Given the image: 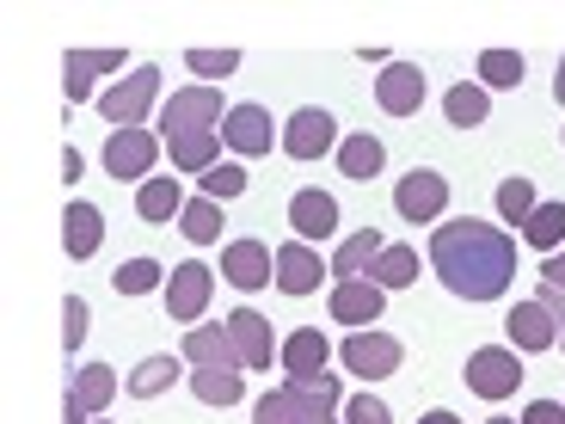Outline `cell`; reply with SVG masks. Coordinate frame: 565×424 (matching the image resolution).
I'll return each instance as SVG.
<instances>
[{
	"label": "cell",
	"mask_w": 565,
	"mask_h": 424,
	"mask_svg": "<svg viewBox=\"0 0 565 424\" xmlns=\"http://www.w3.org/2000/svg\"><path fill=\"white\" fill-rule=\"evenodd\" d=\"M486 424H516V418H486Z\"/></svg>",
	"instance_id": "c3c4849f"
},
{
	"label": "cell",
	"mask_w": 565,
	"mask_h": 424,
	"mask_svg": "<svg viewBox=\"0 0 565 424\" xmlns=\"http://www.w3.org/2000/svg\"><path fill=\"white\" fill-rule=\"evenodd\" d=\"M430 265H437L443 283H449V296L498 301L510 289V277H516V241H510L504 227L461 215V222H449V227L430 234Z\"/></svg>",
	"instance_id": "6da1fadb"
},
{
	"label": "cell",
	"mask_w": 565,
	"mask_h": 424,
	"mask_svg": "<svg viewBox=\"0 0 565 424\" xmlns=\"http://www.w3.org/2000/svg\"><path fill=\"white\" fill-rule=\"evenodd\" d=\"M81 172H86V160H81V148H68V155H62V179H81Z\"/></svg>",
	"instance_id": "ee69618b"
},
{
	"label": "cell",
	"mask_w": 565,
	"mask_h": 424,
	"mask_svg": "<svg viewBox=\"0 0 565 424\" xmlns=\"http://www.w3.org/2000/svg\"><path fill=\"white\" fill-rule=\"evenodd\" d=\"M516 382H523V351H510V344H486V351L467 357V388H473L480 400L516 394Z\"/></svg>",
	"instance_id": "277c9868"
},
{
	"label": "cell",
	"mask_w": 565,
	"mask_h": 424,
	"mask_svg": "<svg viewBox=\"0 0 565 424\" xmlns=\"http://www.w3.org/2000/svg\"><path fill=\"white\" fill-rule=\"evenodd\" d=\"M541 308H547L553 314V332H559V344H565V289H553V283H541Z\"/></svg>",
	"instance_id": "60d3db41"
},
{
	"label": "cell",
	"mask_w": 565,
	"mask_h": 424,
	"mask_svg": "<svg viewBox=\"0 0 565 424\" xmlns=\"http://www.w3.org/2000/svg\"><path fill=\"white\" fill-rule=\"evenodd\" d=\"M523 424H565V406L559 400H535V406L523 412Z\"/></svg>",
	"instance_id": "b9f144b4"
},
{
	"label": "cell",
	"mask_w": 565,
	"mask_h": 424,
	"mask_svg": "<svg viewBox=\"0 0 565 424\" xmlns=\"http://www.w3.org/2000/svg\"><path fill=\"white\" fill-rule=\"evenodd\" d=\"M394 210L406 215V222H437V215L449 210V179L430 172V167H412L394 191Z\"/></svg>",
	"instance_id": "8992f818"
},
{
	"label": "cell",
	"mask_w": 565,
	"mask_h": 424,
	"mask_svg": "<svg viewBox=\"0 0 565 424\" xmlns=\"http://www.w3.org/2000/svg\"><path fill=\"white\" fill-rule=\"evenodd\" d=\"M210 296H215V271L210 265H179V271H172V283H167V314L179 326H191V320H203Z\"/></svg>",
	"instance_id": "52a82bcc"
},
{
	"label": "cell",
	"mask_w": 565,
	"mask_h": 424,
	"mask_svg": "<svg viewBox=\"0 0 565 424\" xmlns=\"http://www.w3.org/2000/svg\"><path fill=\"white\" fill-rule=\"evenodd\" d=\"M184 363L191 369H241V351L227 339V326H191L184 332Z\"/></svg>",
	"instance_id": "ffe728a7"
},
{
	"label": "cell",
	"mask_w": 565,
	"mask_h": 424,
	"mask_svg": "<svg viewBox=\"0 0 565 424\" xmlns=\"http://www.w3.org/2000/svg\"><path fill=\"white\" fill-rule=\"evenodd\" d=\"M117 296H148V289H154L160 283V265L154 258H129V265H117Z\"/></svg>",
	"instance_id": "8d00e7d4"
},
{
	"label": "cell",
	"mask_w": 565,
	"mask_h": 424,
	"mask_svg": "<svg viewBox=\"0 0 565 424\" xmlns=\"http://www.w3.org/2000/svg\"><path fill=\"white\" fill-rule=\"evenodd\" d=\"M215 155H222V129H198V136L172 141V167L179 172H210Z\"/></svg>",
	"instance_id": "484cf974"
},
{
	"label": "cell",
	"mask_w": 565,
	"mask_h": 424,
	"mask_svg": "<svg viewBox=\"0 0 565 424\" xmlns=\"http://www.w3.org/2000/svg\"><path fill=\"white\" fill-rule=\"evenodd\" d=\"M369 283H382V289H406V283H418V253H412V246H382V258L369 265Z\"/></svg>",
	"instance_id": "f1b7e54d"
},
{
	"label": "cell",
	"mask_w": 565,
	"mask_h": 424,
	"mask_svg": "<svg viewBox=\"0 0 565 424\" xmlns=\"http://www.w3.org/2000/svg\"><path fill=\"white\" fill-rule=\"evenodd\" d=\"M191 394H198L203 406H234V400L246 394V382H241V369H198V375H191Z\"/></svg>",
	"instance_id": "83f0119b"
},
{
	"label": "cell",
	"mask_w": 565,
	"mask_h": 424,
	"mask_svg": "<svg viewBox=\"0 0 565 424\" xmlns=\"http://www.w3.org/2000/svg\"><path fill=\"white\" fill-rule=\"evenodd\" d=\"M154 155H160V141L148 136V129H117V136L105 141V172H111V179H141L148 184Z\"/></svg>",
	"instance_id": "ba28073f"
},
{
	"label": "cell",
	"mask_w": 565,
	"mask_h": 424,
	"mask_svg": "<svg viewBox=\"0 0 565 424\" xmlns=\"http://www.w3.org/2000/svg\"><path fill=\"white\" fill-rule=\"evenodd\" d=\"M332 141H339V124H332L320 105H301V112L289 117V129H282V148H289L296 160H320Z\"/></svg>",
	"instance_id": "7c38bea8"
},
{
	"label": "cell",
	"mask_w": 565,
	"mask_h": 424,
	"mask_svg": "<svg viewBox=\"0 0 565 424\" xmlns=\"http://www.w3.org/2000/svg\"><path fill=\"white\" fill-rule=\"evenodd\" d=\"M344 424H394V412H387L375 394H351L344 400Z\"/></svg>",
	"instance_id": "ab89813d"
},
{
	"label": "cell",
	"mask_w": 565,
	"mask_h": 424,
	"mask_svg": "<svg viewBox=\"0 0 565 424\" xmlns=\"http://www.w3.org/2000/svg\"><path fill=\"white\" fill-rule=\"evenodd\" d=\"M227 339H234V351H241V369H270L277 339H270V320H265V314L234 308V314H227Z\"/></svg>",
	"instance_id": "4fadbf2b"
},
{
	"label": "cell",
	"mask_w": 565,
	"mask_h": 424,
	"mask_svg": "<svg viewBox=\"0 0 565 424\" xmlns=\"http://www.w3.org/2000/svg\"><path fill=\"white\" fill-rule=\"evenodd\" d=\"M382 160H387V148H382V141H375V136H369V129H363V136H344L339 141V167H344V179H375V172H382Z\"/></svg>",
	"instance_id": "cb8c5ba5"
},
{
	"label": "cell",
	"mask_w": 565,
	"mask_h": 424,
	"mask_svg": "<svg viewBox=\"0 0 565 424\" xmlns=\"http://www.w3.org/2000/svg\"><path fill=\"white\" fill-rule=\"evenodd\" d=\"M339 357H344L351 375H369V382H375V375H394L406 351H399V339H387V332H351Z\"/></svg>",
	"instance_id": "30bf717a"
},
{
	"label": "cell",
	"mask_w": 565,
	"mask_h": 424,
	"mask_svg": "<svg viewBox=\"0 0 565 424\" xmlns=\"http://www.w3.org/2000/svg\"><path fill=\"white\" fill-rule=\"evenodd\" d=\"M191 74H203V81H222V74L241 68V50H191Z\"/></svg>",
	"instance_id": "74e56055"
},
{
	"label": "cell",
	"mask_w": 565,
	"mask_h": 424,
	"mask_svg": "<svg viewBox=\"0 0 565 424\" xmlns=\"http://www.w3.org/2000/svg\"><path fill=\"white\" fill-rule=\"evenodd\" d=\"M289 227H296L301 241H332L339 234V203L326 198V191H296L289 198Z\"/></svg>",
	"instance_id": "e0dca14e"
},
{
	"label": "cell",
	"mask_w": 565,
	"mask_h": 424,
	"mask_svg": "<svg viewBox=\"0 0 565 424\" xmlns=\"http://www.w3.org/2000/svg\"><path fill=\"white\" fill-rule=\"evenodd\" d=\"M504 326H510V351H553V344H559V332H553V314L541 308V301H516Z\"/></svg>",
	"instance_id": "d6986e66"
},
{
	"label": "cell",
	"mask_w": 565,
	"mask_h": 424,
	"mask_svg": "<svg viewBox=\"0 0 565 424\" xmlns=\"http://www.w3.org/2000/svg\"><path fill=\"white\" fill-rule=\"evenodd\" d=\"M136 210H141V222H172V215L184 210L179 179H148V184L136 191Z\"/></svg>",
	"instance_id": "4316f807"
},
{
	"label": "cell",
	"mask_w": 565,
	"mask_h": 424,
	"mask_svg": "<svg viewBox=\"0 0 565 424\" xmlns=\"http://www.w3.org/2000/svg\"><path fill=\"white\" fill-rule=\"evenodd\" d=\"M523 81V56L516 50H486L480 56V86H516Z\"/></svg>",
	"instance_id": "d590c367"
},
{
	"label": "cell",
	"mask_w": 565,
	"mask_h": 424,
	"mask_svg": "<svg viewBox=\"0 0 565 424\" xmlns=\"http://www.w3.org/2000/svg\"><path fill=\"white\" fill-rule=\"evenodd\" d=\"M523 241L535 246V253H559L565 246V203H535V215L523 222Z\"/></svg>",
	"instance_id": "d4e9b609"
},
{
	"label": "cell",
	"mask_w": 565,
	"mask_h": 424,
	"mask_svg": "<svg viewBox=\"0 0 565 424\" xmlns=\"http://www.w3.org/2000/svg\"><path fill=\"white\" fill-rule=\"evenodd\" d=\"M382 234H375V227H363V234H351V241L339 246V253H332V277L339 283H351V277H363L369 265H375V258H382Z\"/></svg>",
	"instance_id": "603a6c76"
},
{
	"label": "cell",
	"mask_w": 565,
	"mask_h": 424,
	"mask_svg": "<svg viewBox=\"0 0 565 424\" xmlns=\"http://www.w3.org/2000/svg\"><path fill=\"white\" fill-rule=\"evenodd\" d=\"M215 124H227L215 86H184V93H172V99L160 105V129H167V141L198 136V129H215Z\"/></svg>",
	"instance_id": "3957f363"
},
{
	"label": "cell",
	"mask_w": 565,
	"mask_h": 424,
	"mask_svg": "<svg viewBox=\"0 0 565 424\" xmlns=\"http://www.w3.org/2000/svg\"><path fill=\"white\" fill-rule=\"evenodd\" d=\"M270 271H277V253H270V246H258V241H234L222 253V277L234 283V289H265Z\"/></svg>",
	"instance_id": "ac0fdd59"
},
{
	"label": "cell",
	"mask_w": 565,
	"mask_h": 424,
	"mask_svg": "<svg viewBox=\"0 0 565 424\" xmlns=\"http://www.w3.org/2000/svg\"><path fill=\"white\" fill-rule=\"evenodd\" d=\"M375 105H382L387 117H412L424 105V74L412 68V62H387L382 81H375Z\"/></svg>",
	"instance_id": "5bb4252c"
},
{
	"label": "cell",
	"mask_w": 565,
	"mask_h": 424,
	"mask_svg": "<svg viewBox=\"0 0 565 424\" xmlns=\"http://www.w3.org/2000/svg\"><path fill=\"white\" fill-rule=\"evenodd\" d=\"M387 308V289L369 277H351V283H332V320L339 326H375Z\"/></svg>",
	"instance_id": "8fae6325"
},
{
	"label": "cell",
	"mask_w": 565,
	"mask_h": 424,
	"mask_svg": "<svg viewBox=\"0 0 565 424\" xmlns=\"http://www.w3.org/2000/svg\"><path fill=\"white\" fill-rule=\"evenodd\" d=\"M154 99H160V68H136L129 81H117L111 93H99V112H105V124L136 129L141 117L154 112Z\"/></svg>",
	"instance_id": "5b68a950"
},
{
	"label": "cell",
	"mask_w": 565,
	"mask_h": 424,
	"mask_svg": "<svg viewBox=\"0 0 565 424\" xmlns=\"http://www.w3.org/2000/svg\"><path fill=\"white\" fill-rule=\"evenodd\" d=\"M320 277H326V265H320V253H313L308 241L277 246V289H282V296H313Z\"/></svg>",
	"instance_id": "2e32d148"
},
{
	"label": "cell",
	"mask_w": 565,
	"mask_h": 424,
	"mask_svg": "<svg viewBox=\"0 0 565 424\" xmlns=\"http://www.w3.org/2000/svg\"><path fill=\"white\" fill-rule=\"evenodd\" d=\"M62 418H68V424H93V412H86V406H81V400H74V394H68V400H62Z\"/></svg>",
	"instance_id": "f6af8a7d"
},
{
	"label": "cell",
	"mask_w": 565,
	"mask_h": 424,
	"mask_svg": "<svg viewBox=\"0 0 565 424\" xmlns=\"http://www.w3.org/2000/svg\"><path fill=\"white\" fill-rule=\"evenodd\" d=\"M246 184H253V179H246V167H234V160H215V167L203 172V198H215V203H234V198L246 191Z\"/></svg>",
	"instance_id": "836d02e7"
},
{
	"label": "cell",
	"mask_w": 565,
	"mask_h": 424,
	"mask_svg": "<svg viewBox=\"0 0 565 424\" xmlns=\"http://www.w3.org/2000/svg\"><path fill=\"white\" fill-rule=\"evenodd\" d=\"M99 241H105V215L93 203H68V215H62V246H68V258H93Z\"/></svg>",
	"instance_id": "7402d4cb"
},
{
	"label": "cell",
	"mask_w": 565,
	"mask_h": 424,
	"mask_svg": "<svg viewBox=\"0 0 565 424\" xmlns=\"http://www.w3.org/2000/svg\"><path fill=\"white\" fill-rule=\"evenodd\" d=\"M553 99L565 105V56H559V74H553Z\"/></svg>",
	"instance_id": "7dc6e473"
},
{
	"label": "cell",
	"mask_w": 565,
	"mask_h": 424,
	"mask_svg": "<svg viewBox=\"0 0 565 424\" xmlns=\"http://www.w3.org/2000/svg\"><path fill=\"white\" fill-rule=\"evenodd\" d=\"M541 283H553V289H565V253H553L547 265H541Z\"/></svg>",
	"instance_id": "7bdbcfd3"
},
{
	"label": "cell",
	"mask_w": 565,
	"mask_h": 424,
	"mask_svg": "<svg viewBox=\"0 0 565 424\" xmlns=\"http://www.w3.org/2000/svg\"><path fill=\"white\" fill-rule=\"evenodd\" d=\"M86 320H93V314H86V301L81 296H68L62 301V351H81V339H86Z\"/></svg>",
	"instance_id": "f35d334b"
},
{
	"label": "cell",
	"mask_w": 565,
	"mask_h": 424,
	"mask_svg": "<svg viewBox=\"0 0 565 424\" xmlns=\"http://www.w3.org/2000/svg\"><path fill=\"white\" fill-rule=\"evenodd\" d=\"M68 394H74V400H81V406H86V412H99V406H105V400H111V394H117V375H111V369H105V363H86V369H81V375H74V388H68Z\"/></svg>",
	"instance_id": "1f68e13d"
},
{
	"label": "cell",
	"mask_w": 565,
	"mask_h": 424,
	"mask_svg": "<svg viewBox=\"0 0 565 424\" xmlns=\"http://www.w3.org/2000/svg\"><path fill=\"white\" fill-rule=\"evenodd\" d=\"M124 68V56H117V50H68V62H62V74H68V99L81 105L86 93H93V74H117Z\"/></svg>",
	"instance_id": "44dd1931"
},
{
	"label": "cell",
	"mask_w": 565,
	"mask_h": 424,
	"mask_svg": "<svg viewBox=\"0 0 565 424\" xmlns=\"http://www.w3.org/2000/svg\"><path fill=\"white\" fill-rule=\"evenodd\" d=\"M339 412V382L320 375V382H282L258 400L253 424H332Z\"/></svg>",
	"instance_id": "7a4b0ae2"
},
{
	"label": "cell",
	"mask_w": 565,
	"mask_h": 424,
	"mask_svg": "<svg viewBox=\"0 0 565 424\" xmlns=\"http://www.w3.org/2000/svg\"><path fill=\"white\" fill-rule=\"evenodd\" d=\"M498 210H504V222L523 227L529 215H535V184H529V179H504V184H498Z\"/></svg>",
	"instance_id": "e575fe53"
},
{
	"label": "cell",
	"mask_w": 565,
	"mask_h": 424,
	"mask_svg": "<svg viewBox=\"0 0 565 424\" xmlns=\"http://www.w3.org/2000/svg\"><path fill=\"white\" fill-rule=\"evenodd\" d=\"M418 424H461V418H455V412H424Z\"/></svg>",
	"instance_id": "bcb514c9"
},
{
	"label": "cell",
	"mask_w": 565,
	"mask_h": 424,
	"mask_svg": "<svg viewBox=\"0 0 565 424\" xmlns=\"http://www.w3.org/2000/svg\"><path fill=\"white\" fill-rule=\"evenodd\" d=\"M443 112H449V124L455 129H473V124H486V112H492V99H486V86H449V99H443Z\"/></svg>",
	"instance_id": "4dcf8cb0"
},
{
	"label": "cell",
	"mask_w": 565,
	"mask_h": 424,
	"mask_svg": "<svg viewBox=\"0 0 565 424\" xmlns=\"http://www.w3.org/2000/svg\"><path fill=\"white\" fill-rule=\"evenodd\" d=\"M282 369H289V382H320L326 363H332V344H326L320 326H301V332H289V339L277 344Z\"/></svg>",
	"instance_id": "9c48e42d"
},
{
	"label": "cell",
	"mask_w": 565,
	"mask_h": 424,
	"mask_svg": "<svg viewBox=\"0 0 565 424\" xmlns=\"http://www.w3.org/2000/svg\"><path fill=\"white\" fill-rule=\"evenodd\" d=\"M270 136H277V124H270L265 105H234L222 124V141L234 155H270Z\"/></svg>",
	"instance_id": "9a60e30c"
},
{
	"label": "cell",
	"mask_w": 565,
	"mask_h": 424,
	"mask_svg": "<svg viewBox=\"0 0 565 424\" xmlns=\"http://www.w3.org/2000/svg\"><path fill=\"white\" fill-rule=\"evenodd\" d=\"M172 375H179V363H172V357H148V363L129 375V394L154 400V394H167V388H172Z\"/></svg>",
	"instance_id": "d6a6232c"
},
{
	"label": "cell",
	"mask_w": 565,
	"mask_h": 424,
	"mask_svg": "<svg viewBox=\"0 0 565 424\" xmlns=\"http://www.w3.org/2000/svg\"><path fill=\"white\" fill-rule=\"evenodd\" d=\"M179 234H184V241H198V246L222 241V203H215V198L184 203V210H179Z\"/></svg>",
	"instance_id": "f546056e"
}]
</instances>
